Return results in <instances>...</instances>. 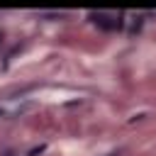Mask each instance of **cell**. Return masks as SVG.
<instances>
[{
	"label": "cell",
	"mask_w": 156,
	"mask_h": 156,
	"mask_svg": "<svg viewBox=\"0 0 156 156\" xmlns=\"http://www.w3.org/2000/svg\"><path fill=\"white\" fill-rule=\"evenodd\" d=\"M93 20H95V24H98L100 29H119V27H122V17H110V15H105V12L93 15Z\"/></svg>",
	"instance_id": "cell-1"
},
{
	"label": "cell",
	"mask_w": 156,
	"mask_h": 156,
	"mask_svg": "<svg viewBox=\"0 0 156 156\" xmlns=\"http://www.w3.org/2000/svg\"><path fill=\"white\" fill-rule=\"evenodd\" d=\"M110 156H117V154H110Z\"/></svg>",
	"instance_id": "cell-2"
}]
</instances>
